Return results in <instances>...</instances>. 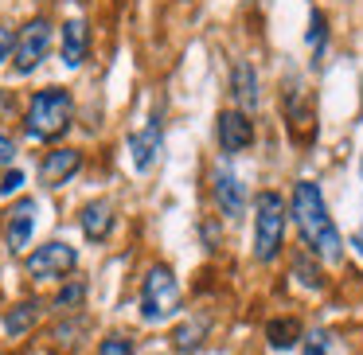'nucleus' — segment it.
Here are the masks:
<instances>
[{
    "label": "nucleus",
    "instance_id": "nucleus-1",
    "mask_svg": "<svg viewBox=\"0 0 363 355\" xmlns=\"http://www.w3.org/2000/svg\"><path fill=\"white\" fill-rule=\"evenodd\" d=\"M289 211L293 222L301 230V242L308 246L316 261H344V238H340L336 222L328 215V203H324L320 188L313 180H297L293 184V196H289Z\"/></svg>",
    "mask_w": 363,
    "mask_h": 355
},
{
    "label": "nucleus",
    "instance_id": "nucleus-2",
    "mask_svg": "<svg viewBox=\"0 0 363 355\" xmlns=\"http://www.w3.org/2000/svg\"><path fill=\"white\" fill-rule=\"evenodd\" d=\"M71 118H74V98L71 90L63 86H43L32 94L28 102V118H24V129L32 141H55L71 129Z\"/></svg>",
    "mask_w": 363,
    "mask_h": 355
},
{
    "label": "nucleus",
    "instance_id": "nucleus-3",
    "mask_svg": "<svg viewBox=\"0 0 363 355\" xmlns=\"http://www.w3.org/2000/svg\"><path fill=\"white\" fill-rule=\"evenodd\" d=\"M285 222H289V203L277 191H258V199H254V258L262 266L281 254Z\"/></svg>",
    "mask_w": 363,
    "mask_h": 355
},
{
    "label": "nucleus",
    "instance_id": "nucleus-4",
    "mask_svg": "<svg viewBox=\"0 0 363 355\" xmlns=\"http://www.w3.org/2000/svg\"><path fill=\"white\" fill-rule=\"evenodd\" d=\"M180 312V281L168 266H152L141 285V320L145 324H164Z\"/></svg>",
    "mask_w": 363,
    "mask_h": 355
},
{
    "label": "nucleus",
    "instance_id": "nucleus-5",
    "mask_svg": "<svg viewBox=\"0 0 363 355\" xmlns=\"http://www.w3.org/2000/svg\"><path fill=\"white\" fill-rule=\"evenodd\" d=\"M28 274L35 277V281H59L63 274H71L74 266H79V254H74L71 242H59V238H51V242L35 246L32 254H28Z\"/></svg>",
    "mask_w": 363,
    "mask_h": 355
},
{
    "label": "nucleus",
    "instance_id": "nucleus-6",
    "mask_svg": "<svg viewBox=\"0 0 363 355\" xmlns=\"http://www.w3.org/2000/svg\"><path fill=\"white\" fill-rule=\"evenodd\" d=\"M51 51V24L48 20H32V24H24V32H20L16 40V55H12V67H16V74H32L35 67L48 59Z\"/></svg>",
    "mask_w": 363,
    "mask_h": 355
},
{
    "label": "nucleus",
    "instance_id": "nucleus-7",
    "mask_svg": "<svg viewBox=\"0 0 363 355\" xmlns=\"http://www.w3.org/2000/svg\"><path fill=\"white\" fill-rule=\"evenodd\" d=\"M35 211H40V203H35L32 196L16 199V203L9 207V215H4V238H9V250H12V254H24L28 246H32Z\"/></svg>",
    "mask_w": 363,
    "mask_h": 355
},
{
    "label": "nucleus",
    "instance_id": "nucleus-8",
    "mask_svg": "<svg viewBox=\"0 0 363 355\" xmlns=\"http://www.w3.org/2000/svg\"><path fill=\"white\" fill-rule=\"evenodd\" d=\"M215 137H219L223 157H238L242 149H250V145H254V121H250V113L223 110L219 113V125H215Z\"/></svg>",
    "mask_w": 363,
    "mask_h": 355
},
{
    "label": "nucleus",
    "instance_id": "nucleus-9",
    "mask_svg": "<svg viewBox=\"0 0 363 355\" xmlns=\"http://www.w3.org/2000/svg\"><path fill=\"white\" fill-rule=\"evenodd\" d=\"M211 191H215V203H219V211L227 215V219H242V215H246V184L238 180L227 164L215 168Z\"/></svg>",
    "mask_w": 363,
    "mask_h": 355
},
{
    "label": "nucleus",
    "instance_id": "nucleus-10",
    "mask_svg": "<svg viewBox=\"0 0 363 355\" xmlns=\"http://www.w3.org/2000/svg\"><path fill=\"white\" fill-rule=\"evenodd\" d=\"M160 149H164V125H160V118H152L145 129H137V133L129 137V152H133L137 172H149L160 160Z\"/></svg>",
    "mask_w": 363,
    "mask_h": 355
},
{
    "label": "nucleus",
    "instance_id": "nucleus-11",
    "mask_svg": "<svg viewBox=\"0 0 363 355\" xmlns=\"http://www.w3.org/2000/svg\"><path fill=\"white\" fill-rule=\"evenodd\" d=\"M79 168H82V152L79 149H51L48 157H43V164H40V180L51 184V188H59V184H67Z\"/></svg>",
    "mask_w": 363,
    "mask_h": 355
},
{
    "label": "nucleus",
    "instance_id": "nucleus-12",
    "mask_svg": "<svg viewBox=\"0 0 363 355\" xmlns=\"http://www.w3.org/2000/svg\"><path fill=\"white\" fill-rule=\"evenodd\" d=\"M79 222H82V235H86L90 242H106V238L113 235V222H118V215H113V203H110V199H94V203L82 207Z\"/></svg>",
    "mask_w": 363,
    "mask_h": 355
},
{
    "label": "nucleus",
    "instance_id": "nucleus-13",
    "mask_svg": "<svg viewBox=\"0 0 363 355\" xmlns=\"http://www.w3.org/2000/svg\"><path fill=\"white\" fill-rule=\"evenodd\" d=\"M230 98L238 102V110L242 113H250V110H258V71H254L246 59H238L235 67H230Z\"/></svg>",
    "mask_w": 363,
    "mask_h": 355
},
{
    "label": "nucleus",
    "instance_id": "nucleus-14",
    "mask_svg": "<svg viewBox=\"0 0 363 355\" xmlns=\"http://www.w3.org/2000/svg\"><path fill=\"white\" fill-rule=\"evenodd\" d=\"M86 43H90V32H86V20L82 16H71L63 24V47H59V55H63V67H82V59H86Z\"/></svg>",
    "mask_w": 363,
    "mask_h": 355
},
{
    "label": "nucleus",
    "instance_id": "nucleus-15",
    "mask_svg": "<svg viewBox=\"0 0 363 355\" xmlns=\"http://www.w3.org/2000/svg\"><path fill=\"white\" fill-rule=\"evenodd\" d=\"M35 320H40V300H20V305H12L9 312L0 316V332L9 339H20L32 332Z\"/></svg>",
    "mask_w": 363,
    "mask_h": 355
},
{
    "label": "nucleus",
    "instance_id": "nucleus-16",
    "mask_svg": "<svg viewBox=\"0 0 363 355\" xmlns=\"http://www.w3.org/2000/svg\"><path fill=\"white\" fill-rule=\"evenodd\" d=\"M266 339L277 351H289V347H297L301 339H305V328H301L297 316H277V320L266 324Z\"/></svg>",
    "mask_w": 363,
    "mask_h": 355
},
{
    "label": "nucleus",
    "instance_id": "nucleus-17",
    "mask_svg": "<svg viewBox=\"0 0 363 355\" xmlns=\"http://www.w3.org/2000/svg\"><path fill=\"white\" fill-rule=\"evenodd\" d=\"M301 355H344V347H340V339L332 332L316 328L313 336H305V351Z\"/></svg>",
    "mask_w": 363,
    "mask_h": 355
},
{
    "label": "nucleus",
    "instance_id": "nucleus-18",
    "mask_svg": "<svg viewBox=\"0 0 363 355\" xmlns=\"http://www.w3.org/2000/svg\"><path fill=\"white\" fill-rule=\"evenodd\" d=\"M203 332H207V320H188V324H180V328H176L172 344L180 347V351H196L199 339H203Z\"/></svg>",
    "mask_w": 363,
    "mask_h": 355
},
{
    "label": "nucleus",
    "instance_id": "nucleus-19",
    "mask_svg": "<svg viewBox=\"0 0 363 355\" xmlns=\"http://www.w3.org/2000/svg\"><path fill=\"white\" fill-rule=\"evenodd\" d=\"M308 51H313V59L320 63V55H324V40H328V24H324V12H316L313 9V16H308Z\"/></svg>",
    "mask_w": 363,
    "mask_h": 355
},
{
    "label": "nucleus",
    "instance_id": "nucleus-20",
    "mask_svg": "<svg viewBox=\"0 0 363 355\" xmlns=\"http://www.w3.org/2000/svg\"><path fill=\"white\" fill-rule=\"evenodd\" d=\"M293 274H297L301 285H308V289H324V274H320V266H308V254H297V258H293Z\"/></svg>",
    "mask_w": 363,
    "mask_h": 355
},
{
    "label": "nucleus",
    "instance_id": "nucleus-21",
    "mask_svg": "<svg viewBox=\"0 0 363 355\" xmlns=\"http://www.w3.org/2000/svg\"><path fill=\"white\" fill-rule=\"evenodd\" d=\"M82 297H86V285L74 281V285H67V289L55 293V308H59V312H67V308H79Z\"/></svg>",
    "mask_w": 363,
    "mask_h": 355
},
{
    "label": "nucleus",
    "instance_id": "nucleus-22",
    "mask_svg": "<svg viewBox=\"0 0 363 355\" xmlns=\"http://www.w3.org/2000/svg\"><path fill=\"white\" fill-rule=\"evenodd\" d=\"M94 355H133V339L129 336H106Z\"/></svg>",
    "mask_w": 363,
    "mask_h": 355
},
{
    "label": "nucleus",
    "instance_id": "nucleus-23",
    "mask_svg": "<svg viewBox=\"0 0 363 355\" xmlns=\"http://www.w3.org/2000/svg\"><path fill=\"white\" fill-rule=\"evenodd\" d=\"M16 40H20V32H12L9 24H0V63L16 55Z\"/></svg>",
    "mask_w": 363,
    "mask_h": 355
},
{
    "label": "nucleus",
    "instance_id": "nucleus-24",
    "mask_svg": "<svg viewBox=\"0 0 363 355\" xmlns=\"http://www.w3.org/2000/svg\"><path fill=\"white\" fill-rule=\"evenodd\" d=\"M12 160H16V145H12V137L0 133V168H9Z\"/></svg>",
    "mask_w": 363,
    "mask_h": 355
},
{
    "label": "nucleus",
    "instance_id": "nucleus-25",
    "mask_svg": "<svg viewBox=\"0 0 363 355\" xmlns=\"http://www.w3.org/2000/svg\"><path fill=\"white\" fill-rule=\"evenodd\" d=\"M20 184H24V172H9V176H4V184H0V191H16Z\"/></svg>",
    "mask_w": 363,
    "mask_h": 355
},
{
    "label": "nucleus",
    "instance_id": "nucleus-26",
    "mask_svg": "<svg viewBox=\"0 0 363 355\" xmlns=\"http://www.w3.org/2000/svg\"><path fill=\"white\" fill-rule=\"evenodd\" d=\"M352 246L359 250V258H363V230H355V235H352Z\"/></svg>",
    "mask_w": 363,
    "mask_h": 355
},
{
    "label": "nucleus",
    "instance_id": "nucleus-27",
    "mask_svg": "<svg viewBox=\"0 0 363 355\" xmlns=\"http://www.w3.org/2000/svg\"><path fill=\"white\" fill-rule=\"evenodd\" d=\"M359 172H363V160H359Z\"/></svg>",
    "mask_w": 363,
    "mask_h": 355
}]
</instances>
